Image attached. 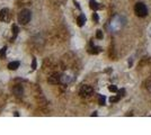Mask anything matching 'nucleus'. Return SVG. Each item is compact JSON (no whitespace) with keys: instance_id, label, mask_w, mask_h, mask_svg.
I'll list each match as a JSON object with an SVG mask.
<instances>
[{"instance_id":"obj_16","label":"nucleus","mask_w":151,"mask_h":135,"mask_svg":"<svg viewBox=\"0 0 151 135\" xmlns=\"http://www.w3.org/2000/svg\"><path fill=\"white\" fill-rule=\"evenodd\" d=\"M96 37L97 38H103V33H102V31H97V33H96Z\"/></svg>"},{"instance_id":"obj_19","label":"nucleus","mask_w":151,"mask_h":135,"mask_svg":"<svg viewBox=\"0 0 151 135\" xmlns=\"http://www.w3.org/2000/svg\"><path fill=\"white\" fill-rule=\"evenodd\" d=\"M117 92H118V96H120V97H122V96H124L125 90H124V89H122V90H118Z\"/></svg>"},{"instance_id":"obj_14","label":"nucleus","mask_w":151,"mask_h":135,"mask_svg":"<svg viewBox=\"0 0 151 135\" xmlns=\"http://www.w3.org/2000/svg\"><path fill=\"white\" fill-rule=\"evenodd\" d=\"M6 50H7V46H4L1 50H0V57H2V56H5V54H6Z\"/></svg>"},{"instance_id":"obj_11","label":"nucleus","mask_w":151,"mask_h":135,"mask_svg":"<svg viewBox=\"0 0 151 135\" xmlns=\"http://www.w3.org/2000/svg\"><path fill=\"white\" fill-rule=\"evenodd\" d=\"M71 81V78L69 75H61V83H69Z\"/></svg>"},{"instance_id":"obj_20","label":"nucleus","mask_w":151,"mask_h":135,"mask_svg":"<svg viewBox=\"0 0 151 135\" xmlns=\"http://www.w3.org/2000/svg\"><path fill=\"white\" fill-rule=\"evenodd\" d=\"M93 18H94V19H95V20H96V21H98V19H99V18H98V15H97L96 12H95V14H94V17H93Z\"/></svg>"},{"instance_id":"obj_4","label":"nucleus","mask_w":151,"mask_h":135,"mask_svg":"<svg viewBox=\"0 0 151 135\" xmlns=\"http://www.w3.org/2000/svg\"><path fill=\"white\" fill-rule=\"evenodd\" d=\"M93 95V88L89 86H83L82 88L80 89V96L81 97H89Z\"/></svg>"},{"instance_id":"obj_6","label":"nucleus","mask_w":151,"mask_h":135,"mask_svg":"<svg viewBox=\"0 0 151 135\" xmlns=\"http://www.w3.org/2000/svg\"><path fill=\"white\" fill-rule=\"evenodd\" d=\"M12 92H14L15 96H17V97H21V96L24 95V88L21 87L20 84H17V86H15V87L12 88Z\"/></svg>"},{"instance_id":"obj_1","label":"nucleus","mask_w":151,"mask_h":135,"mask_svg":"<svg viewBox=\"0 0 151 135\" xmlns=\"http://www.w3.org/2000/svg\"><path fill=\"white\" fill-rule=\"evenodd\" d=\"M31 18H32V12L28 9H23L19 12V15H18V21L20 24H23V25H26L27 23L31 20Z\"/></svg>"},{"instance_id":"obj_5","label":"nucleus","mask_w":151,"mask_h":135,"mask_svg":"<svg viewBox=\"0 0 151 135\" xmlns=\"http://www.w3.org/2000/svg\"><path fill=\"white\" fill-rule=\"evenodd\" d=\"M47 81H49L50 83H52V84L60 83L61 82V75H60L59 73H53V74H51V75L49 77Z\"/></svg>"},{"instance_id":"obj_8","label":"nucleus","mask_w":151,"mask_h":135,"mask_svg":"<svg viewBox=\"0 0 151 135\" xmlns=\"http://www.w3.org/2000/svg\"><path fill=\"white\" fill-rule=\"evenodd\" d=\"M19 68V62L18 61H12V62H10L9 64H8V69L9 70H17Z\"/></svg>"},{"instance_id":"obj_13","label":"nucleus","mask_w":151,"mask_h":135,"mask_svg":"<svg viewBox=\"0 0 151 135\" xmlns=\"http://www.w3.org/2000/svg\"><path fill=\"white\" fill-rule=\"evenodd\" d=\"M108 90H110V91H112V92H117V91H118L117 87H116V86H114V84H110V87H108Z\"/></svg>"},{"instance_id":"obj_17","label":"nucleus","mask_w":151,"mask_h":135,"mask_svg":"<svg viewBox=\"0 0 151 135\" xmlns=\"http://www.w3.org/2000/svg\"><path fill=\"white\" fill-rule=\"evenodd\" d=\"M120 100V96H117V97H112L110 98V103H116V101H118Z\"/></svg>"},{"instance_id":"obj_18","label":"nucleus","mask_w":151,"mask_h":135,"mask_svg":"<svg viewBox=\"0 0 151 135\" xmlns=\"http://www.w3.org/2000/svg\"><path fill=\"white\" fill-rule=\"evenodd\" d=\"M36 59H33V62H32V69H33V70H35V69H36Z\"/></svg>"},{"instance_id":"obj_7","label":"nucleus","mask_w":151,"mask_h":135,"mask_svg":"<svg viewBox=\"0 0 151 135\" xmlns=\"http://www.w3.org/2000/svg\"><path fill=\"white\" fill-rule=\"evenodd\" d=\"M9 18V10L7 8H4L0 10V20L1 21H7Z\"/></svg>"},{"instance_id":"obj_2","label":"nucleus","mask_w":151,"mask_h":135,"mask_svg":"<svg viewBox=\"0 0 151 135\" xmlns=\"http://www.w3.org/2000/svg\"><path fill=\"white\" fill-rule=\"evenodd\" d=\"M134 12L139 17H146L147 14H148V9H147L146 5L143 2H138L134 7Z\"/></svg>"},{"instance_id":"obj_9","label":"nucleus","mask_w":151,"mask_h":135,"mask_svg":"<svg viewBox=\"0 0 151 135\" xmlns=\"http://www.w3.org/2000/svg\"><path fill=\"white\" fill-rule=\"evenodd\" d=\"M77 23H78V26H83L85 25V23H86V17H85V15H79L78 16V19H77Z\"/></svg>"},{"instance_id":"obj_10","label":"nucleus","mask_w":151,"mask_h":135,"mask_svg":"<svg viewBox=\"0 0 151 135\" xmlns=\"http://www.w3.org/2000/svg\"><path fill=\"white\" fill-rule=\"evenodd\" d=\"M89 5H90V8H91L93 10H97V9H99V8H100L99 4L96 1V0H90Z\"/></svg>"},{"instance_id":"obj_15","label":"nucleus","mask_w":151,"mask_h":135,"mask_svg":"<svg viewBox=\"0 0 151 135\" xmlns=\"http://www.w3.org/2000/svg\"><path fill=\"white\" fill-rule=\"evenodd\" d=\"M12 29H14V37H16L17 36V34H18V32H19V29H18V27L16 26V25L12 26Z\"/></svg>"},{"instance_id":"obj_12","label":"nucleus","mask_w":151,"mask_h":135,"mask_svg":"<svg viewBox=\"0 0 151 135\" xmlns=\"http://www.w3.org/2000/svg\"><path fill=\"white\" fill-rule=\"evenodd\" d=\"M98 103L99 105H102V106H104L105 103H106V98H105L104 96H102V95H99L98 96Z\"/></svg>"},{"instance_id":"obj_3","label":"nucleus","mask_w":151,"mask_h":135,"mask_svg":"<svg viewBox=\"0 0 151 135\" xmlns=\"http://www.w3.org/2000/svg\"><path fill=\"white\" fill-rule=\"evenodd\" d=\"M122 23H121V18L118 17V16H116L114 19L112 20V23H110V27H112V29L113 31H118L121 27H122Z\"/></svg>"}]
</instances>
